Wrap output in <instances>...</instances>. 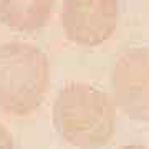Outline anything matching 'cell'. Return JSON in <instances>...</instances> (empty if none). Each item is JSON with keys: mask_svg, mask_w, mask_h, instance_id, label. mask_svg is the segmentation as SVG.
Instances as JSON below:
<instances>
[{"mask_svg": "<svg viewBox=\"0 0 149 149\" xmlns=\"http://www.w3.org/2000/svg\"><path fill=\"white\" fill-rule=\"evenodd\" d=\"M52 121L65 143L80 149H98L106 146L114 134L116 104L106 91L71 81L56 93Z\"/></svg>", "mask_w": 149, "mask_h": 149, "instance_id": "6da1fadb", "label": "cell"}, {"mask_svg": "<svg viewBox=\"0 0 149 149\" xmlns=\"http://www.w3.org/2000/svg\"><path fill=\"white\" fill-rule=\"evenodd\" d=\"M50 61L42 48L28 42L0 45V111L27 118L45 101Z\"/></svg>", "mask_w": 149, "mask_h": 149, "instance_id": "7a4b0ae2", "label": "cell"}, {"mask_svg": "<svg viewBox=\"0 0 149 149\" xmlns=\"http://www.w3.org/2000/svg\"><path fill=\"white\" fill-rule=\"evenodd\" d=\"M111 91L116 108L126 118L149 123V48H131L118 56Z\"/></svg>", "mask_w": 149, "mask_h": 149, "instance_id": "3957f363", "label": "cell"}, {"mask_svg": "<svg viewBox=\"0 0 149 149\" xmlns=\"http://www.w3.org/2000/svg\"><path fill=\"white\" fill-rule=\"evenodd\" d=\"M118 0H65L60 23L65 37L78 47H100L116 32Z\"/></svg>", "mask_w": 149, "mask_h": 149, "instance_id": "277c9868", "label": "cell"}, {"mask_svg": "<svg viewBox=\"0 0 149 149\" xmlns=\"http://www.w3.org/2000/svg\"><path fill=\"white\" fill-rule=\"evenodd\" d=\"M55 0H0V22L18 33L43 28L52 17Z\"/></svg>", "mask_w": 149, "mask_h": 149, "instance_id": "5b68a950", "label": "cell"}, {"mask_svg": "<svg viewBox=\"0 0 149 149\" xmlns=\"http://www.w3.org/2000/svg\"><path fill=\"white\" fill-rule=\"evenodd\" d=\"M0 149H13V138L2 123H0Z\"/></svg>", "mask_w": 149, "mask_h": 149, "instance_id": "8992f818", "label": "cell"}, {"mask_svg": "<svg viewBox=\"0 0 149 149\" xmlns=\"http://www.w3.org/2000/svg\"><path fill=\"white\" fill-rule=\"evenodd\" d=\"M118 149H149V148L143 146V144H124V146H119Z\"/></svg>", "mask_w": 149, "mask_h": 149, "instance_id": "52a82bcc", "label": "cell"}]
</instances>
